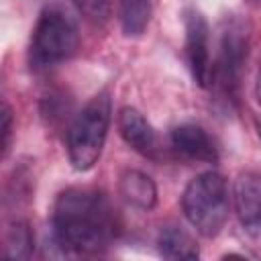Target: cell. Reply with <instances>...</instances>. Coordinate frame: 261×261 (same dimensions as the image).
<instances>
[{
    "mask_svg": "<svg viewBox=\"0 0 261 261\" xmlns=\"http://www.w3.org/2000/svg\"><path fill=\"white\" fill-rule=\"evenodd\" d=\"M114 234V216L106 196L98 190L69 188L53 206L51 237L65 255H96Z\"/></svg>",
    "mask_w": 261,
    "mask_h": 261,
    "instance_id": "cell-1",
    "label": "cell"
},
{
    "mask_svg": "<svg viewBox=\"0 0 261 261\" xmlns=\"http://www.w3.org/2000/svg\"><path fill=\"white\" fill-rule=\"evenodd\" d=\"M181 210L196 232L206 239L216 237L224 228L230 210L226 179L218 171H204L192 177L181 196Z\"/></svg>",
    "mask_w": 261,
    "mask_h": 261,
    "instance_id": "cell-2",
    "label": "cell"
},
{
    "mask_svg": "<svg viewBox=\"0 0 261 261\" xmlns=\"http://www.w3.org/2000/svg\"><path fill=\"white\" fill-rule=\"evenodd\" d=\"M80 47L75 18L63 4H49L41 10L31 37V63L35 67H51L67 61Z\"/></svg>",
    "mask_w": 261,
    "mask_h": 261,
    "instance_id": "cell-3",
    "label": "cell"
},
{
    "mask_svg": "<svg viewBox=\"0 0 261 261\" xmlns=\"http://www.w3.org/2000/svg\"><path fill=\"white\" fill-rule=\"evenodd\" d=\"M108 126L110 98L108 92H100L75 114L67 128V157L75 171H88L98 163Z\"/></svg>",
    "mask_w": 261,
    "mask_h": 261,
    "instance_id": "cell-4",
    "label": "cell"
},
{
    "mask_svg": "<svg viewBox=\"0 0 261 261\" xmlns=\"http://www.w3.org/2000/svg\"><path fill=\"white\" fill-rule=\"evenodd\" d=\"M249 51V31L243 20L226 18L220 27L218 53L212 63V80L210 86L218 90L224 100H234L243 65L247 61Z\"/></svg>",
    "mask_w": 261,
    "mask_h": 261,
    "instance_id": "cell-5",
    "label": "cell"
},
{
    "mask_svg": "<svg viewBox=\"0 0 261 261\" xmlns=\"http://www.w3.org/2000/svg\"><path fill=\"white\" fill-rule=\"evenodd\" d=\"M186 31V59L194 82L200 88H210L212 80V57H210V27L202 12L196 8L184 10Z\"/></svg>",
    "mask_w": 261,
    "mask_h": 261,
    "instance_id": "cell-6",
    "label": "cell"
},
{
    "mask_svg": "<svg viewBox=\"0 0 261 261\" xmlns=\"http://www.w3.org/2000/svg\"><path fill=\"white\" fill-rule=\"evenodd\" d=\"M234 212L241 226L259 237L261 234V173L245 171L234 179L232 188Z\"/></svg>",
    "mask_w": 261,
    "mask_h": 261,
    "instance_id": "cell-7",
    "label": "cell"
},
{
    "mask_svg": "<svg viewBox=\"0 0 261 261\" xmlns=\"http://www.w3.org/2000/svg\"><path fill=\"white\" fill-rule=\"evenodd\" d=\"M118 133L122 137V141L133 147L137 153H141L143 157L155 159L157 151H159V141H157V133L153 130V126L147 122V118L133 106H124L118 112Z\"/></svg>",
    "mask_w": 261,
    "mask_h": 261,
    "instance_id": "cell-8",
    "label": "cell"
},
{
    "mask_svg": "<svg viewBox=\"0 0 261 261\" xmlns=\"http://www.w3.org/2000/svg\"><path fill=\"white\" fill-rule=\"evenodd\" d=\"M171 145L177 153H181L188 159L202 161V163L218 161V147L200 124L186 122L175 126L171 130Z\"/></svg>",
    "mask_w": 261,
    "mask_h": 261,
    "instance_id": "cell-9",
    "label": "cell"
},
{
    "mask_svg": "<svg viewBox=\"0 0 261 261\" xmlns=\"http://www.w3.org/2000/svg\"><path fill=\"white\" fill-rule=\"evenodd\" d=\"M120 196L139 210H151L157 204V186L155 181L137 169H128L120 175L118 181Z\"/></svg>",
    "mask_w": 261,
    "mask_h": 261,
    "instance_id": "cell-10",
    "label": "cell"
},
{
    "mask_svg": "<svg viewBox=\"0 0 261 261\" xmlns=\"http://www.w3.org/2000/svg\"><path fill=\"white\" fill-rule=\"evenodd\" d=\"M157 249L163 259H173V261H179V259L194 261L200 257V249H198V243L194 241V237L175 224L161 228V232L157 237Z\"/></svg>",
    "mask_w": 261,
    "mask_h": 261,
    "instance_id": "cell-11",
    "label": "cell"
},
{
    "mask_svg": "<svg viewBox=\"0 0 261 261\" xmlns=\"http://www.w3.org/2000/svg\"><path fill=\"white\" fill-rule=\"evenodd\" d=\"M120 29L126 37H139L145 33L151 18V0H120L118 8Z\"/></svg>",
    "mask_w": 261,
    "mask_h": 261,
    "instance_id": "cell-12",
    "label": "cell"
},
{
    "mask_svg": "<svg viewBox=\"0 0 261 261\" xmlns=\"http://www.w3.org/2000/svg\"><path fill=\"white\" fill-rule=\"evenodd\" d=\"M35 249V237L27 222L16 220L8 226L4 237V255L8 259H29Z\"/></svg>",
    "mask_w": 261,
    "mask_h": 261,
    "instance_id": "cell-13",
    "label": "cell"
},
{
    "mask_svg": "<svg viewBox=\"0 0 261 261\" xmlns=\"http://www.w3.org/2000/svg\"><path fill=\"white\" fill-rule=\"evenodd\" d=\"M82 16H86L90 22L102 24L110 18L112 12V0H71Z\"/></svg>",
    "mask_w": 261,
    "mask_h": 261,
    "instance_id": "cell-14",
    "label": "cell"
},
{
    "mask_svg": "<svg viewBox=\"0 0 261 261\" xmlns=\"http://www.w3.org/2000/svg\"><path fill=\"white\" fill-rule=\"evenodd\" d=\"M10 137H12V112L10 106L2 104V157H6L10 149Z\"/></svg>",
    "mask_w": 261,
    "mask_h": 261,
    "instance_id": "cell-15",
    "label": "cell"
},
{
    "mask_svg": "<svg viewBox=\"0 0 261 261\" xmlns=\"http://www.w3.org/2000/svg\"><path fill=\"white\" fill-rule=\"evenodd\" d=\"M255 98H257V104L261 106V61H259V69L255 77Z\"/></svg>",
    "mask_w": 261,
    "mask_h": 261,
    "instance_id": "cell-16",
    "label": "cell"
},
{
    "mask_svg": "<svg viewBox=\"0 0 261 261\" xmlns=\"http://www.w3.org/2000/svg\"><path fill=\"white\" fill-rule=\"evenodd\" d=\"M257 133H259V139H261V124L257 126Z\"/></svg>",
    "mask_w": 261,
    "mask_h": 261,
    "instance_id": "cell-17",
    "label": "cell"
}]
</instances>
